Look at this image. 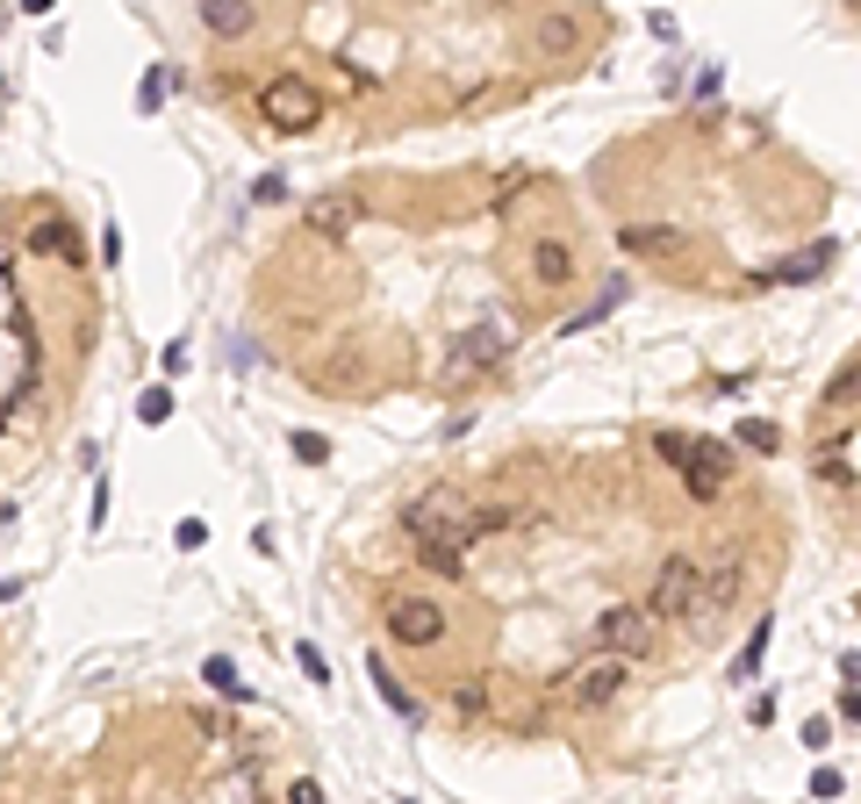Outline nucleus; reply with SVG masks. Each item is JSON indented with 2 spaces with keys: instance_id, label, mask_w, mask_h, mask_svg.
<instances>
[{
  "instance_id": "obj_1",
  "label": "nucleus",
  "mask_w": 861,
  "mask_h": 804,
  "mask_svg": "<svg viewBox=\"0 0 861 804\" xmlns=\"http://www.w3.org/2000/svg\"><path fill=\"white\" fill-rule=\"evenodd\" d=\"M381 632H388V647H410V654H431V647L452 632V618H445V603H438V597H424V589H402V597H388V611H381Z\"/></svg>"
},
{
  "instance_id": "obj_2",
  "label": "nucleus",
  "mask_w": 861,
  "mask_h": 804,
  "mask_svg": "<svg viewBox=\"0 0 861 804\" xmlns=\"http://www.w3.org/2000/svg\"><path fill=\"white\" fill-rule=\"evenodd\" d=\"M259 123H274L280 136H301L324 123V94H316L301 72H274V80L259 86Z\"/></svg>"
},
{
  "instance_id": "obj_3",
  "label": "nucleus",
  "mask_w": 861,
  "mask_h": 804,
  "mask_svg": "<svg viewBox=\"0 0 861 804\" xmlns=\"http://www.w3.org/2000/svg\"><path fill=\"white\" fill-rule=\"evenodd\" d=\"M588 640H596V654H611V661H646L660 647V625L646 618V603H611V611L588 625Z\"/></svg>"
},
{
  "instance_id": "obj_4",
  "label": "nucleus",
  "mask_w": 861,
  "mask_h": 804,
  "mask_svg": "<svg viewBox=\"0 0 861 804\" xmlns=\"http://www.w3.org/2000/svg\"><path fill=\"white\" fill-rule=\"evenodd\" d=\"M697 597H704V568L689 553H668L654 568V582H646L639 603H646V618L660 625V618H689V611H697Z\"/></svg>"
},
{
  "instance_id": "obj_5",
  "label": "nucleus",
  "mask_w": 861,
  "mask_h": 804,
  "mask_svg": "<svg viewBox=\"0 0 861 804\" xmlns=\"http://www.w3.org/2000/svg\"><path fill=\"white\" fill-rule=\"evenodd\" d=\"M739 446L732 438H697L689 446V460H683V489H689V503H718L725 489H732V475H739Z\"/></svg>"
},
{
  "instance_id": "obj_6",
  "label": "nucleus",
  "mask_w": 861,
  "mask_h": 804,
  "mask_svg": "<svg viewBox=\"0 0 861 804\" xmlns=\"http://www.w3.org/2000/svg\"><path fill=\"white\" fill-rule=\"evenodd\" d=\"M625 682H632V661H611V654H596L588 669H574L567 696H574L582 711H603V704H617V696H625Z\"/></svg>"
},
{
  "instance_id": "obj_7",
  "label": "nucleus",
  "mask_w": 861,
  "mask_h": 804,
  "mask_svg": "<svg viewBox=\"0 0 861 804\" xmlns=\"http://www.w3.org/2000/svg\"><path fill=\"white\" fill-rule=\"evenodd\" d=\"M739 589H747V568H739V553H725V560H711V568H704V597H697V625H711V618H725L739 603Z\"/></svg>"
},
{
  "instance_id": "obj_8",
  "label": "nucleus",
  "mask_w": 861,
  "mask_h": 804,
  "mask_svg": "<svg viewBox=\"0 0 861 804\" xmlns=\"http://www.w3.org/2000/svg\"><path fill=\"white\" fill-rule=\"evenodd\" d=\"M840 259V245L833 237H819V245H804V252H790V259H776L768 273H754V287H797V281H819L826 266Z\"/></svg>"
},
{
  "instance_id": "obj_9",
  "label": "nucleus",
  "mask_w": 861,
  "mask_h": 804,
  "mask_svg": "<svg viewBox=\"0 0 861 804\" xmlns=\"http://www.w3.org/2000/svg\"><path fill=\"white\" fill-rule=\"evenodd\" d=\"M524 281L546 287V295L567 287L574 281V245H567V237H532V252H524Z\"/></svg>"
},
{
  "instance_id": "obj_10",
  "label": "nucleus",
  "mask_w": 861,
  "mask_h": 804,
  "mask_svg": "<svg viewBox=\"0 0 861 804\" xmlns=\"http://www.w3.org/2000/svg\"><path fill=\"white\" fill-rule=\"evenodd\" d=\"M532 43H539V51H546V58H574V51H582V43H588V14L546 8V14H539V22H532Z\"/></svg>"
},
{
  "instance_id": "obj_11",
  "label": "nucleus",
  "mask_w": 861,
  "mask_h": 804,
  "mask_svg": "<svg viewBox=\"0 0 861 804\" xmlns=\"http://www.w3.org/2000/svg\"><path fill=\"white\" fill-rule=\"evenodd\" d=\"M617 245H625L632 259H683L689 237L675 231V223H625V231H617Z\"/></svg>"
},
{
  "instance_id": "obj_12",
  "label": "nucleus",
  "mask_w": 861,
  "mask_h": 804,
  "mask_svg": "<svg viewBox=\"0 0 861 804\" xmlns=\"http://www.w3.org/2000/svg\"><path fill=\"white\" fill-rule=\"evenodd\" d=\"M352 223H359V202H352V194H316V202L301 208V231H309V237H330V245H338V237H352Z\"/></svg>"
},
{
  "instance_id": "obj_13",
  "label": "nucleus",
  "mask_w": 861,
  "mask_h": 804,
  "mask_svg": "<svg viewBox=\"0 0 861 804\" xmlns=\"http://www.w3.org/2000/svg\"><path fill=\"white\" fill-rule=\"evenodd\" d=\"M29 252H43V259H65V266H86V245H80V231H72L65 216H37L29 223V237H22Z\"/></svg>"
},
{
  "instance_id": "obj_14",
  "label": "nucleus",
  "mask_w": 861,
  "mask_h": 804,
  "mask_svg": "<svg viewBox=\"0 0 861 804\" xmlns=\"http://www.w3.org/2000/svg\"><path fill=\"white\" fill-rule=\"evenodd\" d=\"M503 359V338L495 330H467L460 345H452V359H445V381H474L481 367H495Z\"/></svg>"
},
{
  "instance_id": "obj_15",
  "label": "nucleus",
  "mask_w": 861,
  "mask_h": 804,
  "mask_svg": "<svg viewBox=\"0 0 861 804\" xmlns=\"http://www.w3.org/2000/svg\"><path fill=\"white\" fill-rule=\"evenodd\" d=\"M309 381H316V388H338V396L367 388V359H359V345H338L324 367H309Z\"/></svg>"
},
{
  "instance_id": "obj_16",
  "label": "nucleus",
  "mask_w": 861,
  "mask_h": 804,
  "mask_svg": "<svg viewBox=\"0 0 861 804\" xmlns=\"http://www.w3.org/2000/svg\"><path fill=\"white\" fill-rule=\"evenodd\" d=\"M202 29H216V37H252V29H259V14H252L245 0H208V8H202Z\"/></svg>"
},
{
  "instance_id": "obj_17",
  "label": "nucleus",
  "mask_w": 861,
  "mask_h": 804,
  "mask_svg": "<svg viewBox=\"0 0 861 804\" xmlns=\"http://www.w3.org/2000/svg\"><path fill=\"white\" fill-rule=\"evenodd\" d=\"M367 675H373V690H381V696H388V711H396V719H417V696H410V690H402V675H396V669H388V661H381V654H373V647H367Z\"/></svg>"
},
{
  "instance_id": "obj_18",
  "label": "nucleus",
  "mask_w": 861,
  "mask_h": 804,
  "mask_svg": "<svg viewBox=\"0 0 861 804\" xmlns=\"http://www.w3.org/2000/svg\"><path fill=\"white\" fill-rule=\"evenodd\" d=\"M811 475H819V489H833V496H854V489H861V475H854L848 460H840L833 446H819V452H811Z\"/></svg>"
},
{
  "instance_id": "obj_19",
  "label": "nucleus",
  "mask_w": 861,
  "mask_h": 804,
  "mask_svg": "<svg viewBox=\"0 0 861 804\" xmlns=\"http://www.w3.org/2000/svg\"><path fill=\"white\" fill-rule=\"evenodd\" d=\"M826 409H833V417H848V409H861V353L848 359V367L833 374V381H826V396H819Z\"/></svg>"
},
{
  "instance_id": "obj_20",
  "label": "nucleus",
  "mask_w": 861,
  "mask_h": 804,
  "mask_svg": "<svg viewBox=\"0 0 861 804\" xmlns=\"http://www.w3.org/2000/svg\"><path fill=\"white\" fill-rule=\"evenodd\" d=\"M732 446H739V452H782V431H776L768 417H739Z\"/></svg>"
},
{
  "instance_id": "obj_21",
  "label": "nucleus",
  "mask_w": 861,
  "mask_h": 804,
  "mask_svg": "<svg viewBox=\"0 0 861 804\" xmlns=\"http://www.w3.org/2000/svg\"><path fill=\"white\" fill-rule=\"evenodd\" d=\"M202 682H208V690H223V696H230V704H252V690H245V682H237L230 654H208V661H202Z\"/></svg>"
},
{
  "instance_id": "obj_22",
  "label": "nucleus",
  "mask_w": 861,
  "mask_h": 804,
  "mask_svg": "<svg viewBox=\"0 0 861 804\" xmlns=\"http://www.w3.org/2000/svg\"><path fill=\"white\" fill-rule=\"evenodd\" d=\"M625 295H632V287H625V281H603V295H596V302H588V309H582V316H567V330H588V324H603V316H611V309H617V302H625Z\"/></svg>"
},
{
  "instance_id": "obj_23",
  "label": "nucleus",
  "mask_w": 861,
  "mask_h": 804,
  "mask_svg": "<svg viewBox=\"0 0 861 804\" xmlns=\"http://www.w3.org/2000/svg\"><path fill=\"white\" fill-rule=\"evenodd\" d=\"M417 560H424L438 582H460L467 574V553H452V546H417Z\"/></svg>"
},
{
  "instance_id": "obj_24",
  "label": "nucleus",
  "mask_w": 861,
  "mask_h": 804,
  "mask_svg": "<svg viewBox=\"0 0 861 804\" xmlns=\"http://www.w3.org/2000/svg\"><path fill=\"white\" fill-rule=\"evenodd\" d=\"M287 452H295L301 467H324L330 460V438L324 431H287Z\"/></svg>"
},
{
  "instance_id": "obj_25",
  "label": "nucleus",
  "mask_w": 861,
  "mask_h": 804,
  "mask_svg": "<svg viewBox=\"0 0 861 804\" xmlns=\"http://www.w3.org/2000/svg\"><path fill=\"white\" fill-rule=\"evenodd\" d=\"M768 640H776V618H761V625H754V640L739 647L732 669H739V675H754V669H761V654H768Z\"/></svg>"
},
{
  "instance_id": "obj_26",
  "label": "nucleus",
  "mask_w": 861,
  "mask_h": 804,
  "mask_svg": "<svg viewBox=\"0 0 861 804\" xmlns=\"http://www.w3.org/2000/svg\"><path fill=\"white\" fill-rule=\"evenodd\" d=\"M689 446H697V438H689V431H654V452H660V460H668V467H675V475H683V460H689Z\"/></svg>"
},
{
  "instance_id": "obj_27",
  "label": "nucleus",
  "mask_w": 861,
  "mask_h": 804,
  "mask_svg": "<svg viewBox=\"0 0 861 804\" xmlns=\"http://www.w3.org/2000/svg\"><path fill=\"white\" fill-rule=\"evenodd\" d=\"M840 791H848V776H840L833 762H819V769H811V804H833Z\"/></svg>"
},
{
  "instance_id": "obj_28",
  "label": "nucleus",
  "mask_w": 861,
  "mask_h": 804,
  "mask_svg": "<svg viewBox=\"0 0 861 804\" xmlns=\"http://www.w3.org/2000/svg\"><path fill=\"white\" fill-rule=\"evenodd\" d=\"M22 409H37V374H29V381L8 396V409H0V431H14V424H22Z\"/></svg>"
},
{
  "instance_id": "obj_29",
  "label": "nucleus",
  "mask_w": 861,
  "mask_h": 804,
  "mask_svg": "<svg viewBox=\"0 0 861 804\" xmlns=\"http://www.w3.org/2000/svg\"><path fill=\"white\" fill-rule=\"evenodd\" d=\"M137 417H144V424H165V417H173V388H144V396H137Z\"/></svg>"
},
{
  "instance_id": "obj_30",
  "label": "nucleus",
  "mask_w": 861,
  "mask_h": 804,
  "mask_svg": "<svg viewBox=\"0 0 861 804\" xmlns=\"http://www.w3.org/2000/svg\"><path fill=\"white\" fill-rule=\"evenodd\" d=\"M287 804H330V797H324L316 776H295V783H287Z\"/></svg>"
},
{
  "instance_id": "obj_31",
  "label": "nucleus",
  "mask_w": 861,
  "mask_h": 804,
  "mask_svg": "<svg viewBox=\"0 0 861 804\" xmlns=\"http://www.w3.org/2000/svg\"><path fill=\"white\" fill-rule=\"evenodd\" d=\"M452 704H460V711H467V719H474V711H481V704H489V682H460V690H452Z\"/></svg>"
},
{
  "instance_id": "obj_32",
  "label": "nucleus",
  "mask_w": 861,
  "mask_h": 804,
  "mask_svg": "<svg viewBox=\"0 0 861 804\" xmlns=\"http://www.w3.org/2000/svg\"><path fill=\"white\" fill-rule=\"evenodd\" d=\"M295 661H301V675H309V682H316V690H324V682H330V661H324V654H316V647H301V654H295Z\"/></svg>"
},
{
  "instance_id": "obj_33",
  "label": "nucleus",
  "mask_w": 861,
  "mask_h": 804,
  "mask_svg": "<svg viewBox=\"0 0 861 804\" xmlns=\"http://www.w3.org/2000/svg\"><path fill=\"white\" fill-rule=\"evenodd\" d=\"M158 101H165V72H151V80L137 86V109H158Z\"/></svg>"
},
{
  "instance_id": "obj_34",
  "label": "nucleus",
  "mask_w": 861,
  "mask_h": 804,
  "mask_svg": "<svg viewBox=\"0 0 861 804\" xmlns=\"http://www.w3.org/2000/svg\"><path fill=\"white\" fill-rule=\"evenodd\" d=\"M173 539H180V546H202V539H208V525H202V518H180V525H173Z\"/></svg>"
},
{
  "instance_id": "obj_35",
  "label": "nucleus",
  "mask_w": 861,
  "mask_h": 804,
  "mask_svg": "<svg viewBox=\"0 0 861 804\" xmlns=\"http://www.w3.org/2000/svg\"><path fill=\"white\" fill-rule=\"evenodd\" d=\"M833 740V719H804V747H826Z\"/></svg>"
},
{
  "instance_id": "obj_36",
  "label": "nucleus",
  "mask_w": 861,
  "mask_h": 804,
  "mask_svg": "<svg viewBox=\"0 0 861 804\" xmlns=\"http://www.w3.org/2000/svg\"><path fill=\"white\" fill-rule=\"evenodd\" d=\"M840 711H848V719L861 725V690H848V696H840Z\"/></svg>"
},
{
  "instance_id": "obj_37",
  "label": "nucleus",
  "mask_w": 861,
  "mask_h": 804,
  "mask_svg": "<svg viewBox=\"0 0 861 804\" xmlns=\"http://www.w3.org/2000/svg\"><path fill=\"white\" fill-rule=\"evenodd\" d=\"M402 804H410V797H402Z\"/></svg>"
}]
</instances>
